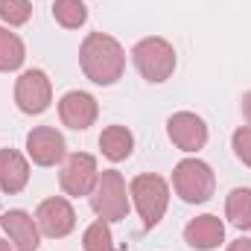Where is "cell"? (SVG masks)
<instances>
[{"mask_svg":"<svg viewBox=\"0 0 251 251\" xmlns=\"http://www.w3.org/2000/svg\"><path fill=\"white\" fill-rule=\"evenodd\" d=\"M79 67H82L85 79H91L100 88L117 85L126 70L123 44L108 32H88L79 47Z\"/></svg>","mask_w":251,"mask_h":251,"instance_id":"6da1fadb","label":"cell"},{"mask_svg":"<svg viewBox=\"0 0 251 251\" xmlns=\"http://www.w3.org/2000/svg\"><path fill=\"white\" fill-rule=\"evenodd\" d=\"M128 196L140 213L143 228L146 231L158 228V222L164 219V213L170 207V181L155 173H140L128 181Z\"/></svg>","mask_w":251,"mask_h":251,"instance_id":"7a4b0ae2","label":"cell"},{"mask_svg":"<svg viewBox=\"0 0 251 251\" xmlns=\"http://www.w3.org/2000/svg\"><path fill=\"white\" fill-rule=\"evenodd\" d=\"M88 199H91V210L97 213V219L108 225L123 222L131 210V196L126 187V178L117 170H102Z\"/></svg>","mask_w":251,"mask_h":251,"instance_id":"3957f363","label":"cell"},{"mask_svg":"<svg viewBox=\"0 0 251 251\" xmlns=\"http://www.w3.org/2000/svg\"><path fill=\"white\" fill-rule=\"evenodd\" d=\"M131 62L146 82L161 85L176 73V47L161 35H149L131 47Z\"/></svg>","mask_w":251,"mask_h":251,"instance_id":"277c9868","label":"cell"},{"mask_svg":"<svg viewBox=\"0 0 251 251\" xmlns=\"http://www.w3.org/2000/svg\"><path fill=\"white\" fill-rule=\"evenodd\" d=\"M173 190L187 204H204L216 190V176L201 158H184L173 170Z\"/></svg>","mask_w":251,"mask_h":251,"instance_id":"5b68a950","label":"cell"},{"mask_svg":"<svg viewBox=\"0 0 251 251\" xmlns=\"http://www.w3.org/2000/svg\"><path fill=\"white\" fill-rule=\"evenodd\" d=\"M50 102H53V82L44 70L29 67L15 79V105L24 114L38 117L50 108Z\"/></svg>","mask_w":251,"mask_h":251,"instance_id":"8992f818","label":"cell"},{"mask_svg":"<svg viewBox=\"0 0 251 251\" xmlns=\"http://www.w3.org/2000/svg\"><path fill=\"white\" fill-rule=\"evenodd\" d=\"M100 178V167H97V158L88 155V152H73L62 161V170H59V184H62L64 196L70 199H79V196H91V190Z\"/></svg>","mask_w":251,"mask_h":251,"instance_id":"52a82bcc","label":"cell"},{"mask_svg":"<svg viewBox=\"0 0 251 251\" xmlns=\"http://www.w3.org/2000/svg\"><path fill=\"white\" fill-rule=\"evenodd\" d=\"M35 222L38 231L50 240H64L76 228V210L67 196H50L35 207Z\"/></svg>","mask_w":251,"mask_h":251,"instance_id":"ba28073f","label":"cell"},{"mask_svg":"<svg viewBox=\"0 0 251 251\" xmlns=\"http://www.w3.org/2000/svg\"><path fill=\"white\" fill-rule=\"evenodd\" d=\"M167 137L173 140L176 149L187 152V155H196L199 149L207 146V123L196 114V111H176L170 120H167Z\"/></svg>","mask_w":251,"mask_h":251,"instance_id":"9c48e42d","label":"cell"},{"mask_svg":"<svg viewBox=\"0 0 251 251\" xmlns=\"http://www.w3.org/2000/svg\"><path fill=\"white\" fill-rule=\"evenodd\" d=\"M26 158L35 167H56L67 158V143L53 126H35L26 134Z\"/></svg>","mask_w":251,"mask_h":251,"instance_id":"30bf717a","label":"cell"},{"mask_svg":"<svg viewBox=\"0 0 251 251\" xmlns=\"http://www.w3.org/2000/svg\"><path fill=\"white\" fill-rule=\"evenodd\" d=\"M100 105L88 91H67L59 100V120L73 131H85L97 123Z\"/></svg>","mask_w":251,"mask_h":251,"instance_id":"8fae6325","label":"cell"},{"mask_svg":"<svg viewBox=\"0 0 251 251\" xmlns=\"http://www.w3.org/2000/svg\"><path fill=\"white\" fill-rule=\"evenodd\" d=\"M0 228L6 231L9 243L18 251H38L41 249V231H38V222L32 213L26 210H6L0 216Z\"/></svg>","mask_w":251,"mask_h":251,"instance_id":"7c38bea8","label":"cell"},{"mask_svg":"<svg viewBox=\"0 0 251 251\" xmlns=\"http://www.w3.org/2000/svg\"><path fill=\"white\" fill-rule=\"evenodd\" d=\"M184 243L193 251H213L225 243V225L219 216L213 213H201L196 219H190L184 228Z\"/></svg>","mask_w":251,"mask_h":251,"instance_id":"4fadbf2b","label":"cell"},{"mask_svg":"<svg viewBox=\"0 0 251 251\" xmlns=\"http://www.w3.org/2000/svg\"><path fill=\"white\" fill-rule=\"evenodd\" d=\"M29 184V161L18 149H0V190L15 196Z\"/></svg>","mask_w":251,"mask_h":251,"instance_id":"5bb4252c","label":"cell"},{"mask_svg":"<svg viewBox=\"0 0 251 251\" xmlns=\"http://www.w3.org/2000/svg\"><path fill=\"white\" fill-rule=\"evenodd\" d=\"M100 149H102V155L111 164H120V161H126L131 155V149H134V134L120 123L105 126L102 134H100Z\"/></svg>","mask_w":251,"mask_h":251,"instance_id":"9a60e30c","label":"cell"},{"mask_svg":"<svg viewBox=\"0 0 251 251\" xmlns=\"http://www.w3.org/2000/svg\"><path fill=\"white\" fill-rule=\"evenodd\" d=\"M225 216L234 228L251 231V187H234L225 196Z\"/></svg>","mask_w":251,"mask_h":251,"instance_id":"2e32d148","label":"cell"},{"mask_svg":"<svg viewBox=\"0 0 251 251\" xmlns=\"http://www.w3.org/2000/svg\"><path fill=\"white\" fill-rule=\"evenodd\" d=\"M24 59H26V47H24L21 35L12 32L9 26H0V73L18 70Z\"/></svg>","mask_w":251,"mask_h":251,"instance_id":"e0dca14e","label":"cell"},{"mask_svg":"<svg viewBox=\"0 0 251 251\" xmlns=\"http://www.w3.org/2000/svg\"><path fill=\"white\" fill-rule=\"evenodd\" d=\"M82 249L85 251H128V249H123V246L114 243L111 225L102 222V219H97V222H91V225L85 228V234H82Z\"/></svg>","mask_w":251,"mask_h":251,"instance_id":"ac0fdd59","label":"cell"},{"mask_svg":"<svg viewBox=\"0 0 251 251\" xmlns=\"http://www.w3.org/2000/svg\"><path fill=\"white\" fill-rule=\"evenodd\" d=\"M53 18L64 29H79L88 21V6L82 0H53Z\"/></svg>","mask_w":251,"mask_h":251,"instance_id":"d6986e66","label":"cell"},{"mask_svg":"<svg viewBox=\"0 0 251 251\" xmlns=\"http://www.w3.org/2000/svg\"><path fill=\"white\" fill-rule=\"evenodd\" d=\"M32 18V3L29 0H0V21L6 26H24Z\"/></svg>","mask_w":251,"mask_h":251,"instance_id":"ffe728a7","label":"cell"},{"mask_svg":"<svg viewBox=\"0 0 251 251\" xmlns=\"http://www.w3.org/2000/svg\"><path fill=\"white\" fill-rule=\"evenodd\" d=\"M231 149H234V155H237L240 164L251 167V126H240L231 134Z\"/></svg>","mask_w":251,"mask_h":251,"instance_id":"44dd1931","label":"cell"},{"mask_svg":"<svg viewBox=\"0 0 251 251\" xmlns=\"http://www.w3.org/2000/svg\"><path fill=\"white\" fill-rule=\"evenodd\" d=\"M225 251H251V240L249 237H240V240H234Z\"/></svg>","mask_w":251,"mask_h":251,"instance_id":"7402d4cb","label":"cell"},{"mask_svg":"<svg viewBox=\"0 0 251 251\" xmlns=\"http://www.w3.org/2000/svg\"><path fill=\"white\" fill-rule=\"evenodd\" d=\"M243 117L249 120V126H251V91L243 97Z\"/></svg>","mask_w":251,"mask_h":251,"instance_id":"603a6c76","label":"cell"},{"mask_svg":"<svg viewBox=\"0 0 251 251\" xmlns=\"http://www.w3.org/2000/svg\"><path fill=\"white\" fill-rule=\"evenodd\" d=\"M0 251H18V249H15L9 240H0Z\"/></svg>","mask_w":251,"mask_h":251,"instance_id":"cb8c5ba5","label":"cell"}]
</instances>
